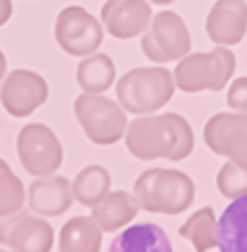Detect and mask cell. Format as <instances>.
<instances>
[{"label":"cell","instance_id":"cell-1","mask_svg":"<svg viewBox=\"0 0 247 252\" xmlns=\"http://www.w3.org/2000/svg\"><path fill=\"white\" fill-rule=\"evenodd\" d=\"M193 127L179 113L144 116L127 125L125 144L127 151L139 160H184L193 151Z\"/></svg>","mask_w":247,"mask_h":252},{"label":"cell","instance_id":"cell-2","mask_svg":"<svg viewBox=\"0 0 247 252\" xmlns=\"http://www.w3.org/2000/svg\"><path fill=\"white\" fill-rule=\"evenodd\" d=\"M195 198L193 179L182 170L151 167L134 182V200L139 210L155 215H182Z\"/></svg>","mask_w":247,"mask_h":252},{"label":"cell","instance_id":"cell-3","mask_svg":"<svg viewBox=\"0 0 247 252\" xmlns=\"http://www.w3.org/2000/svg\"><path fill=\"white\" fill-rule=\"evenodd\" d=\"M174 73L162 66H139L118 78L116 97L127 113L146 116L162 109L174 94Z\"/></svg>","mask_w":247,"mask_h":252},{"label":"cell","instance_id":"cell-4","mask_svg":"<svg viewBox=\"0 0 247 252\" xmlns=\"http://www.w3.org/2000/svg\"><path fill=\"white\" fill-rule=\"evenodd\" d=\"M236 71V55L231 47L219 45L212 52H193L182 57L174 68V85L182 92H203V90H219L231 83Z\"/></svg>","mask_w":247,"mask_h":252},{"label":"cell","instance_id":"cell-5","mask_svg":"<svg viewBox=\"0 0 247 252\" xmlns=\"http://www.w3.org/2000/svg\"><path fill=\"white\" fill-rule=\"evenodd\" d=\"M73 113L87 139L99 146H111L127 130V111L118 104V99H108L97 92H83L73 101Z\"/></svg>","mask_w":247,"mask_h":252},{"label":"cell","instance_id":"cell-6","mask_svg":"<svg viewBox=\"0 0 247 252\" xmlns=\"http://www.w3.org/2000/svg\"><path fill=\"white\" fill-rule=\"evenodd\" d=\"M17 156L29 175L50 177L64 163V146L47 125L29 123L17 134Z\"/></svg>","mask_w":247,"mask_h":252},{"label":"cell","instance_id":"cell-7","mask_svg":"<svg viewBox=\"0 0 247 252\" xmlns=\"http://www.w3.org/2000/svg\"><path fill=\"white\" fill-rule=\"evenodd\" d=\"M141 50L153 64H167L182 59L191 50L188 26L177 12H158L151 19L149 29L141 33Z\"/></svg>","mask_w":247,"mask_h":252},{"label":"cell","instance_id":"cell-8","mask_svg":"<svg viewBox=\"0 0 247 252\" xmlns=\"http://www.w3.org/2000/svg\"><path fill=\"white\" fill-rule=\"evenodd\" d=\"M54 40L71 57L94 55L104 40V24L80 5H68L54 22Z\"/></svg>","mask_w":247,"mask_h":252},{"label":"cell","instance_id":"cell-9","mask_svg":"<svg viewBox=\"0 0 247 252\" xmlns=\"http://www.w3.org/2000/svg\"><path fill=\"white\" fill-rule=\"evenodd\" d=\"M205 144L216 156H224L247 170V111L216 113L205 123Z\"/></svg>","mask_w":247,"mask_h":252},{"label":"cell","instance_id":"cell-10","mask_svg":"<svg viewBox=\"0 0 247 252\" xmlns=\"http://www.w3.org/2000/svg\"><path fill=\"white\" fill-rule=\"evenodd\" d=\"M47 80L35 71H12L0 83V104L14 118H26L47 101Z\"/></svg>","mask_w":247,"mask_h":252},{"label":"cell","instance_id":"cell-11","mask_svg":"<svg viewBox=\"0 0 247 252\" xmlns=\"http://www.w3.org/2000/svg\"><path fill=\"white\" fill-rule=\"evenodd\" d=\"M0 245L19 252H50L54 245V229L35 212L0 217Z\"/></svg>","mask_w":247,"mask_h":252},{"label":"cell","instance_id":"cell-12","mask_svg":"<svg viewBox=\"0 0 247 252\" xmlns=\"http://www.w3.org/2000/svg\"><path fill=\"white\" fill-rule=\"evenodd\" d=\"M153 12L146 0H108L101 7V24L118 40L137 38L149 29Z\"/></svg>","mask_w":247,"mask_h":252},{"label":"cell","instance_id":"cell-13","mask_svg":"<svg viewBox=\"0 0 247 252\" xmlns=\"http://www.w3.org/2000/svg\"><path fill=\"white\" fill-rule=\"evenodd\" d=\"M205 31L215 45H238L247 33L245 0H216L207 14Z\"/></svg>","mask_w":247,"mask_h":252},{"label":"cell","instance_id":"cell-14","mask_svg":"<svg viewBox=\"0 0 247 252\" xmlns=\"http://www.w3.org/2000/svg\"><path fill=\"white\" fill-rule=\"evenodd\" d=\"M73 200V184L66 177H40L29 187V208L40 217L64 215Z\"/></svg>","mask_w":247,"mask_h":252},{"label":"cell","instance_id":"cell-15","mask_svg":"<svg viewBox=\"0 0 247 252\" xmlns=\"http://www.w3.org/2000/svg\"><path fill=\"white\" fill-rule=\"evenodd\" d=\"M172 243L158 224H132L111 243V252H170Z\"/></svg>","mask_w":247,"mask_h":252},{"label":"cell","instance_id":"cell-16","mask_svg":"<svg viewBox=\"0 0 247 252\" xmlns=\"http://www.w3.org/2000/svg\"><path fill=\"white\" fill-rule=\"evenodd\" d=\"M139 205L134 200V193L127 191H108L106 196L92 205V217L104 231H120L137 217Z\"/></svg>","mask_w":247,"mask_h":252},{"label":"cell","instance_id":"cell-17","mask_svg":"<svg viewBox=\"0 0 247 252\" xmlns=\"http://www.w3.org/2000/svg\"><path fill=\"white\" fill-rule=\"evenodd\" d=\"M219 250L247 252V193L233 198L219 217Z\"/></svg>","mask_w":247,"mask_h":252},{"label":"cell","instance_id":"cell-18","mask_svg":"<svg viewBox=\"0 0 247 252\" xmlns=\"http://www.w3.org/2000/svg\"><path fill=\"white\" fill-rule=\"evenodd\" d=\"M104 229L97 220L90 217H73L62 226L59 233V250L62 252H97L101 248Z\"/></svg>","mask_w":247,"mask_h":252},{"label":"cell","instance_id":"cell-19","mask_svg":"<svg viewBox=\"0 0 247 252\" xmlns=\"http://www.w3.org/2000/svg\"><path fill=\"white\" fill-rule=\"evenodd\" d=\"M75 80L78 85L85 90V92H97L104 94L113 83H116V64L111 62L108 55L94 52V55H87L75 71Z\"/></svg>","mask_w":247,"mask_h":252},{"label":"cell","instance_id":"cell-20","mask_svg":"<svg viewBox=\"0 0 247 252\" xmlns=\"http://www.w3.org/2000/svg\"><path fill=\"white\" fill-rule=\"evenodd\" d=\"M179 236L193 243L198 252L219 248V220L212 208H200L179 226Z\"/></svg>","mask_w":247,"mask_h":252},{"label":"cell","instance_id":"cell-21","mask_svg":"<svg viewBox=\"0 0 247 252\" xmlns=\"http://www.w3.org/2000/svg\"><path fill=\"white\" fill-rule=\"evenodd\" d=\"M111 191V175L104 165H87L73 179V198L80 205H97Z\"/></svg>","mask_w":247,"mask_h":252},{"label":"cell","instance_id":"cell-22","mask_svg":"<svg viewBox=\"0 0 247 252\" xmlns=\"http://www.w3.org/2000/svg\"><path fill=\"white\" fill-rule=\"evenodd\" d=\"M26 200H29V191L24 189L22 179L12 172L10 165L0 170V217L22 212Z\"/></svg>","mask_w":247,"mask_h":252},{"label":"cell","instance_id":"cell-23","mask_svg":"<svg viewBox=\"0 0 247 252\" xmlns=\"http://www.w3.org/2000/svg\"><path fill=\"white\" fill-rule=\"evenodd\" d=\"M216 189L226 198H238L247 193V170L233 160H228L216 175Z\"/></svg>","mask_w":247,"mask_h":252},{"label":"cell","instance_id":"cell-24","mask_svg":"<svg viewBox=\"0 0 247 252\" xmlns=\"http://www.w3.org/2000/svg\"><path fill=\"white\" fill-rule=\"evenodd\" d=\"M226 101L233 111H247V78H238L231 83Z\"/></svg>","mask_w":247,"mask_h":252},{"label":"cell","instance_id":"cell-25","mask_svg":"<svg viewBox=\"0 0 247 252\" xmlns=\"http://www.w3.org/2000/svg\"><path fill=\"white\" fill-rule=\"evenodd\" d=\"M12 17V0H0V26L10 22Z\"/></svg>","mask_w":247,"mask_h":252},{"label":"cell","instance_id":"cell-26","mask_svg":"<svg viewBox=\"0 0 247 252\" xmlns=\"http://www.w3.org/2000/svg\"><path fill=\"white\" fill-rule=\"evenodd\" d=\"M5 71H7V59H5L2 50H0V83L5 80Z\"/></svg>","mask_w":247,"mask_h":252},{"label":"cell","instance_id":"cell-27","mask_svg":"<svg viewBox=\"0 0 247 252\" xmlns=\"http://www.w3.org/2000/svg\"><path fill=\"white\" fill-rule=\"evenodd\" d=\"M151 2H155V5H170V2H174V0H151Z\"/></svg>","mask_w":247,"mask_h":252},{"label":"cell","instance_id":"cell-28","mask_svg":"<svg viewBox=\"0 0 247 252\" xmlns=\"http://www.w3.org/2000/svg\"><path fill=\"white\" fill-rule=\"evenodd\" d=\"M5 167H7V163H5V160L0 158V170H5Z\"/></svg>","mask_w":247,"mask_h":252}]
</instances>
